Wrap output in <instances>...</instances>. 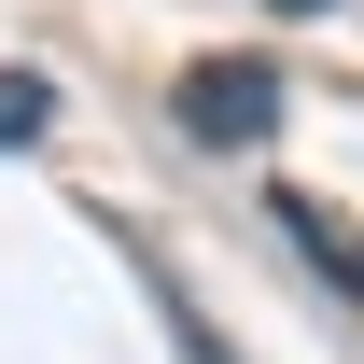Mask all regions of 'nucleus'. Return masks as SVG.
<instances>
[{"label": "nucleus", "mask_w": 364, "mask_h": 364, "mask_svg": "<svg viewBox=\"0 0 364 364\" xmlns=\"http://www.w3.org/2000/svg\"><path fill=\"white\" fill-rule=\"evenodd\" d=\"M280 14H336V0H280Z\"/></svg>", "instance_id": "20e7f679"}, {"label": "nucleus", "mask_w": 364, "mask_h": 364, "mask_svg": "<svg viewBox=\"0 0 364 364\" xmlns=\"http://www.w3.org/2000/svg\"><path fill=\"white\" fill-rule=\"evenodd\" d=\"M280 225H294V238L322 252V267H336V280L364 294V225H336V210H309V196H280Z\"/></svg>", "instance_id": "f03ea898"}, {"label": "nucleus", "mask_w": 364, "mask_h": 364, "mask_svg": "<svg viewBox=\"0 0 364 364\" xmlns=\"http://www.w3.org/2000/svg\"><path fill=\"white\" fill-rule=\"evenodd\" d=\"M182 127L225 140V154H252V140L280 127V70L267 56H196V70H182Z\"/></svg>", "instance_id": "f257e3e1"}, {"label": "nucleus", "mask_w": 364, "mask_h": 364, "mask_svg": "<svg viewBox=\"0 0 364 364\" xmlns=\"http://www.w3.org/2000/svg\"><path fill=\"white\" fill-rule=\"evenodd\" d=\"M56 127V85H28V70H0V140H43Z\"/></svg>", "instance_id": "7ed1b4c3"}]
</instances>
